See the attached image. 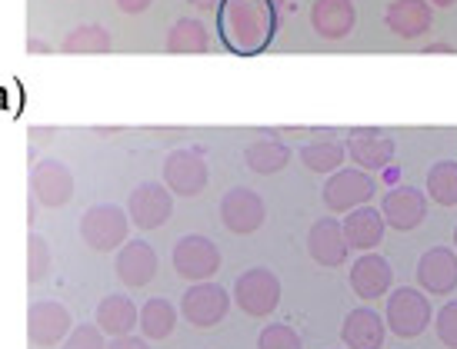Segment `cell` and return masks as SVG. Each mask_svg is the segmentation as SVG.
I'll return each mask as SVG.
<instances>
[{
	"label": "cell",
	"instance_id": "obj_19",
	"mask_svg": "<svg viewBox=\"0 0 457 349\" xmlns=\"http://www.w3.org/2000/svg\"><path fill=\"white\" fill-rule=\"evenodd\" d=\"M357 11L354 0H314L311 4V27L324 40H344L354 34Z\"/></svg>",
	"mask_w": 457,
	"mask_h": 349
},
{
	"label": "cell",
	"instance_id": "obj_6",
	"mask_svg": "<svg viewBox=\"0 0 457 349\" xmlns=\"http://www.w3.org/2000/svg\"><path fill=\"white\" fill-rule=\"evenodd\" d=\"M170 263L178 276L191 280V283H201V280H211V276L220 270V249L211 237L204 233H187L174 243V253H170Z\"/></svg>",
	"mask_w": 457,
	"mask_h": 349
},
{
	"label": "cell",
	"instance_id": "obj_29",
	"mask_svg": "<svg viewBox=\"0 0 457 349\" xmlns=\"http://www.w3.org/2000/svg\"><path fill=\"white\" fill-rule=\"evenodd\" d=\"M428 199L437 207H457V160H437L428 170Z\"/></svg>",
	"mask_w": 457,
	"mask_h": 349
},
{
	"label": "cell",
	"instance_id": "obj_9",
	"mask_svg": "<svg viewBox=\"0 0 457 349\" xmlns=\"http://www.w3.org/2000/svg\"><path fill=\"white\" fill-rule=\"evenodd\" d=\"M267 220V203L251 187H234L220 199V223L237 237L257 233Z\"/></svg>",
	"mask_w": 457,
	"mask_h": 349
},
{
	"label": "cell",
	"instance_id": "obj_3",
	"mask_svg": "<svg viewBox=\"0 0 457 349\" xmlns=\"http://www.w3.org/2000/svg\"><path fill=\"white\" fill-rule=\"evenodd\" d=\"M130 216L114 203H97L80 216V239L97 253H114L128 243Z\"/></svg>",
	"mask_w": 457,
	"mask_h": 349
},
{
	"label": "cell",
	"instance_id": "obj_33",
	"mask_svg": "<svg viewBox=\"0 0 457 349\" xmlns=\"http://www.w3.org/2000/svg\"><path fill=\"white\" fill-rule=\"evenodd\" d=\"M434 329L445 346L457 349V299H447L445 306L434 312Z\"/></svg>",
	"mask_w": 457,
	"mask_h": 349
},
{
	"label": "cell",
	"instance_id": "obj_31",
	"mask_svg": "<svg viewBox=\"0 0 457 349\" xmlns=\"http://www.w3.org/2000/svg\"><path fill=\"white\" fill-rule=\"evenodd\" d=\"M257 349H304V343H301V337L287 323H270L261 329Z\"/></svg>",
	"mask_w": 457,
	"mask_h": 349
},
{
	"label": "cell",
	"instance_id": "obj_1",
	"mask_svg": "<svg viewBox=\"0 0 457 349\" xmlns=\"http://www.w3.org/2000/svg\"><path fill=\"white\" fill-rule=\"evenodd\" d=\"M217 7H220L217 27L228 50L251 57L274 40V30H278L274 0H220Z\"/></svg>",
	"mask_w": 457,
	"mask_h": 349
},
{
	"label": "cell",
	"instance_id": "obj_2",
	"mask_svg": "<svg viewBox=\"0 0 457 349\" xmlns=\"http://www.w3.org/2000/svg\"><path fill=\"white\" fill-rule=\"evenodd\" d=\"M384 323L394 337L401 339H418L428 323H434L431 299L424 296V289L401 287L387 293V310H384Z\"/></svg>",
	"mask_w": 457,
	"mask_h": 349
},
{
	"label": "cell",
	"instance_id": "obj_39",
	"mask_svg": "<svg viewBox=\"0 0 457 349\" xmlns=\"http://www.w3.org/2000/svg\"><path fill=\"white\" fill-rule=\"evenodd\" d=\"M191 4H194V7H201V11H214L220 0H191Z\"/></svg>",
	"mask_w": 457,
	"mask_h": 349
},
{
	"label": "cell",
	"instance_id": "obj_37",
	"mask_svg": "<svg viewBox=\"0 0 457 349\" xmlns=\"http://www.w3.org/2000/svg\"><path fill=\"white\" fill-rule=\"evenodd\" d=\"M424 53H457V50L451 47V44H428V47H424Z\"/></svg>",
	"mask_w": 457,
	"mask_h": 349
},
{
	"label": "cell",
	"instance_id": "obj_30",
	"mask_svg": "<svg viewBox=\"0 0 457 349\" xmlns=\"http://www.w3.org/2000/svg\"><path fill=\"white\" fill-rule=\"evenodd\" d=\"M54 266V253L47 247V239L40 233H30L27 237V283H40L44 276L51 273Z\"/></svg>",
	"mask_w": 457,
	"mask_h": 349
},
{
	"label": "cell",
	"instance_id": "obj_20",
	"mask_svg": "<svg viewBox=\"0 0 457 349\" xmlns=\"http://www.w3.org/2000/svg\"><path fill=\"white\" fill-rule=\"evenodd\" d=\"M434 11L428 0H391L384 11V24L401 40H418L431 30Z\"/></svg>",
	"mask_w": 457,
	"mask_h": 349
},
{
	"label": "cell",
	"instance_id": "obj_14",
	"mask_svg": "<svg viewBox=\"0 0 457 349\" xmlns=\"http://www.w3.org/2000/svg\"><path fill=\"white\" fill-rule=\"evenodd\" d=\"M381 216L387 226L411 233L428 220V193L420 187H404V183L391 187L381 199Z\"/></svg>",
	"mask_w": 457,
	"mask_h": 349
},
{
	"label": "cell",
	"instance_id": "obj_21",
	"mask_svg": "<svg viewBox=\"0 0 457 349\" xmlns=\"http://www.w3.org/2000/svg\"><path fill=\"white\" fill-rule=\"evenodd\" d=\"M384 337H387V323L370 306L351 310L341 326V339L347 349H384Z\"/></svg>",
	"mask_w": 457,
	"mask_h": 349
},
{
	"label": "cell",
	"instance_id": "obj_15",
	"mask_svg": "<svg viewBox=\"0 0 457 349\" xmlns=\"http://www.w3.org/2000/svg\"><path fill=\"white\" fill-rule=\"evenodd\" d=\"M418 287L428 296H451L457 289V253L451 247H431L418 260Z\"/></svg>",
	"mask_w": 457,
	"mask_h": 349
},
{
	"label": "cell",
	"instance_id": "obj_4",
	"mask_svg": "<svg viewBox=\"0 0 457 349\" xmlns=\"http://www.w3.org/2000/svg\"><path fill=\"white\" fill-rule=\"evenodd\" d=\"M234 303L241 306V312L254 316V320H267L270 312L280 306V280L278 273H270L267 266H251L237 276L234 283Z\"/></svg>",
	"mask_w": 457,
	"mask_h": 349
},
{
	"label": "cell",
	"instance_id": "obj_34",
	"mask_svg": "<svg viewBox=\"0 0 457 349\" xmlns=\"http://www.w3.org/2000/svg\"><path fill=\"white\" fill-rule=\"evenodd\" d=\"M107 349H151L147 346V339L134 337V333H128V337H114L111 343H107Z\"/></svg>",
	"mask_w": 457,
	"mask_h": 349
},
{
	"label": "cell",
	"instance_id": "obj_25",
	"mask_svg": "<svg viewBox=\"0 0 457 349\" xmlns=\"http://www.w3.org/2000/svg\"><path fill=\"white\" fill-rule=\"evenodd\" d=\"M137 326L147 339H167L170 333H174V326H178V310H174V303L164 296L147 299L137 312Z\"/></svg>",
	"mask_w": 457,
	"mask_h": 349
},
{
	"label": "cell",
	"instance_id": "obj_28",
	"mask_svg": "<svg viewBox=\"0 0 457 349\" xmlns=\"http://www.w3.org/2000/svg\"><path fill=\"white\" fill-rule=\"evenodd\" d=\"M344 160H347V150L337 140H314V143L301 147V163L311 174H334V170H341Z\"/></svg>",
	"mask_w": 457,
	"mask_h": 349
},
{
	"label": "cell",
	"instance_id": "obj_35",
	"mask_svg": "<svg viewBox=\"0 0 457 349\" xmlns=\"http://www.w3.org/2000/svg\"><path fill=\"white\" fill-rule=\"evenodd\" d=\"M151 4H154V0H117L120 13H130V17H134V13H144Z\"/></svg>",
	"mask_w": 457,
	"mask_h": 349
},
{
	"label": "cell",
	"instance_id": "obj_24",
	"mask_svg": "<svg viewBox=\"0 0 457 349\" xmlns=\"http://www.w3.org/2000/svg\"><path fill=\"white\" fill-rule=\"evenodd\" d=\"M167 53H187V57H197V53H207L211 50V34L207 27L197 20V17H180L178 24L167 30L164 40Z\"/></svg>",
	"mask_w": 457,
	"mask_h": 349
},
{
	"label": "cell",
	"instance_id": "obj_10",
	"mask_svg": "<svg viewBox=\"0 0 457 349\" xmlns=\"http://www.w3.org/2000/svg\"><path fill=\"white\" fill-rule=\"evenodd\" d=\"M211 180L201 150H174L164 160V187L178 197H201Z\"/></svg>",
	"mask_w": 457,
	"mask_h": 349
},
{
	"label": "cell",
	"instance_id": "obj_36",
	"mask_svg": "<svg viewBox=\"0 0 457 349\" xmlns=\"http://www.w3.org/2000/svg\"><path fill=\"white\" fill-rule=\"evenodd\" d=\"M27 53H54V47H47L44 40H27Z\"/></svg>",
	"mask_w": 457,
	"mask_h": 349
},
{
	"label": "cell",
	"instance_id": "obj_38",
	"mask_svg": "<svg viewBox=\"0 0 457 349\" xmlns=\"http://www.w3.org/2000/svg\"><path fill=\"white\" fill-rule=\"evenodd\" d=\"M30 134H34V143H44V140H51V134H57V130H30Z\"/></svg>",
	"mask_w": 457,
	"mask_h": 349
},
{
	"label": "cell",
	"instance_id": "obj_11",
	"mask_svg": "<svg viewBox=\"0 0 457 349\" xmlns=\"http://www.w3.org/2000/svg\"><path fill=\"white\" fill-rule=\"evenodd\" d=\"M344 150H347V157H351L361 170H368V174L387 170L394 163V153H397L391 134H384L378 126H354V130L347 134Z\"/></svg>",
	"mask_w": 457,
	"mask_h": 349
},
{
	"label": "cell",
	"instance_id": "obj_17",
	"mask_svg": "<svg viewBox=\"0 0 457 349\" xmlns=\"http://www.w3.org/2000/svg\"><path fill=\"white\" fill-rule=\"evenodd\" d=\"M307 253H311V260L318 263V266H344L347 263V239H344V230H341V220L337 216H320L318 223L311 226V233H307Z\"/></svg>",
	"mask_w": 457,
	"mask_h": 349
},
{
	"label": "cell",
	"instance_id": "obj_8",
	"mask_svg": "<svg viewBox=\"0 0 457 349\" xmlns=\"http://www.w3.org/2000/svg\"><path fill=\"white\" fill-rule=\"evenodd\" d=\"M71 329H74V316L57 299H37L27 310V337L37 349L61 346Z\"/></svg>",
	"mask_w": 457,
	"mask_h": 349
},
{
	"label": "cell",
	"instance_id": "obj_22",
	"mask_svg": "<svg viewBox=\"0 0 457 349\" xmlns=\"http://www.w3.org/2000/svg\"><path fill=\"white\" fill-rule=\"evenodd\" d=\"M341 230H344V239H347V247L361 249V253H368V249L381 247L387 223H384L381 210H374L370 203H364V207H357V210L344 213Z\"/></svg>",
	"mask_w": 457,
	"mask_h": 349
},
{
	"label": "cell",
	"instance_id": "obj_40",
	"mask_svg": "<svg viewBox=\"0 0 457 349\" xmlns=\"http://www.w3.org/2000/svg\"><path fill=\"white\" fill-rule=\"evenodd\" d=\"M428 4H431V7H454L457 0H428Z\"/></svg>",
	"mask_w": 457,
	"mask_h": 349
},
{
	"label": "cell",
	"instance_id": "obj_27",
	"mask_svg": "<svg viewBox=\"0 0 457 349\" xmlns=\"http://www.w3.org/2000/svg\"><path fill=\"white\" fill-rule=\"evenodd\" d=\"M244 160H247V166L261 176L280 174V170L291 163V147L280 143V140H254L251 147L244 150Z\"/></svg>",
	"mask_w": 457,
	"mask_h": 349
},
{
	"label": "cell",
	"instance_id": "obj_16",
	"mask_svg": "<svg viewBox=\"0 0 457 349\" xmlns=\"http://www.w3.org/2000/svg\"><path fill=\"white\" fill-rule=\"evenodd\" d=\"M394 287V270L391 263L378 256L374 249L368 253H361L351 266V289H354L357 296L364 299V303H374V299L387 296Z\"/></svg>",
	"mask_w": 457,
	"mask_h": 349
},
{
	"label": "cell",
	"instance_id": "obj_12",
	"mask_svg": "<svg viewBox=\"0 0 457 349\" xmlns=\"http://www.w3.org/2000/svg\"><path fill=\"white\" fill-rule=\"evenodd\" d=\"M170 213H174V193L167 187L147 180V183L130 190L128 216L137 230H157V226H164L170 220Z\"/></svg>",
	"mask_w": 457,
	"mask_h": 349
},
{
	"label": "cell",
	"instance_id": "obj_7",
	"mask_svg": "<svg viewBox=\"0 0 457 349\" xmlns=\"http://www.w3.org/2000/svg\"><path fill=\"white\" fill-rule=\"evenodd\" d=\"M374 193H378L374 174L361 170V166L357 170H334L330 180L324 183V207L330 213H347L370 203Z\"/></svg>",
	"mask_w": 457,
	"mask_h": 349
},
{
	"label": "cell",
	"instance_id": "obj_18",
	"mask_svg": "<svg viewBox=\"0 0 457 349\" xmlns=\"http://www.w3.org/2000/svg\"><path fill=\"white\" fill-rule=\"evenodd\" d=\"M157 253L147 239H128L117 249V276L128 289H144L157 276Z\"/></svg>",
	"mask_w": 457,
	"mask_h": 349
},
{
	"label": "cell",
	"instance_id": "obj_41",
	"mask_svg": "<svg viewBox=\"0 0 457 349\" xmlns=\"http://www.w3.org/2000/svg\"><path fill=\"white\" fill-rule=\"evenodd\" d=\"M454 249H457V226H454Z\"/></svg>",
	"mask_w": 457,
	"mask_h": 349
},
{
	"label": "cell",
	"instance_id": "obj_23",
	"mask_svg": "<svg viewBox=\"0 0 457 349\" xmlns=\"http://www.w3.org/2000/svg\"><path fill=\"white\" fill-rule=\"evenodd\" d=\"M137 306H134V299L124 296V293H111V296H104L97 303V312H94V323L101 326L104 337H128L134 333V326H137Z\"/></svg>",
	"mask_w": 457,
	"mask_h": 349
},
{
	"label": "cell",
	"instance_id": "obj_5",
	"mask_svg": "<svg viewBox=\"0 0 457 349\" xmlns=\"http://www.w3.org/2000/svg\"><path fill=\"white\" fill-rule=\"evenodd\" d=\"M230 312V293L224 287H217L211 280H201L187 287V293L180 296V316L197 329H214L228 320Z\"/></svg>",
	"mask_w": 457,
	"mask_h": 349
},
{
	"label": "cell",
	"instance_id": "obj_32",
	"mask_svg": "<svg viewBox=\"0 0 457 349\" xmlns=\"http://www.w3.org/2000/svg\"><path fill=\"white\" fill-rule=\"evenodd\" d=\"M61 349H107V339H104L97 323H80L67 333Z\"/></svg>",
	"mask_w": 457,
	"mask_h": 349
},
{
	"label": "cell",
	"instance_id": "obj_26",
	"mask_svg": "<svg viewBox=\"0 0 457 349\" xmlns=\"http://www.w3.org/2000/svg\"><path fill=\"white\" fill-rule=\"evenodd\" d=\"M61 53H71V57L111 53V34H107V27H101V24H80L61 40Z\"/></svg>",
	"mask_w": 457,
	"mask_h": 349
},
{
	"label": "cell",
	"instance_id": "obj_13",
	"mask_svg": "<svg viewBox=\"0 0 457 349\" xmlns=\"http://www.w3.org/2000/svg\"><path fill=\"white\" fill-rule=\"evenodd\" d=\"M30 193L47 210L67 207L71 197H74V174H71V166L61 160H37L34 170H30Z\"/></svg>",
	"mask_w": 457,
	"mask_h": 349
}]
</instances>
